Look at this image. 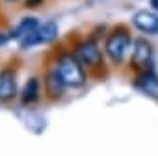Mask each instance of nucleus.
<instances>
[{"instance_id":"nucleus-1","label":"nucleus","mask_w":158,"mask_h":156,"mask_svg":"<svg viewBox=\"0 0 158 156\" xmlns=\"http://www.w3.org/2000/svg\"><path fill=\"white\" fill-rule=\"evenodd\" d=\"M56 72H58V76L61 78L63 86H67V88H80V86L86 82L84 67H82L80 60H78L76 56H73V54H63V56H60Z\"/></svg>"},{"instance_id":"nucleus-2","label":"nucleus","mask_w":158,"mask_h":156,"mask_svg":"<svg viewBox=\"0 0 158 156\" xmlns=\"http://www.w3.org/2000/svg\"><path fill=\"white\" fill-rule=\"evenodd\" d=\"M130 35L125 32V30H115L114 34H110V37L106 39V45H104V50L108 54V58L114 61V63H121L125 60V54L127 50L130 48Z\"/></svg>"},{"instance_id":"nucleus-3","label":"nucleus","mask_w":158,"mask_h":156,"mask_svg":"<svg viewBox=\"0 0 158 156\" xmlns=\"http://www.w3.org/2000/svg\"><path fill=\"white\" fill-rule=\"evenodd\" d=\"M56 37H58V26L56 23L50 21V23H45L43 26H37V30H34L24 39H21V47L28 48L34 45H47V43H52Z\"/></svg>"},{"instance_id":"nucleus-4","label":"nucleus","mask_w":158,"mask_h":156,"mask_svg":"<svg viewBox=\"0 0 158 156\" xmlns=\"http://www.w3.org/2000/svg\"><path fill=\"white\" fill-rule=\"evenodd\" d=\"M152 61V48L145 39H134L132 41V65L138 69L147 71L149 63Z\"/></svg>"},{"instance_id":"nucleus-5","label":"nucleus","mask_w":158,"mask_h":156,"mask_svg":"<svg viewBox=\"0 0 158 156\" xmlns=\"http://www.w3.org/2000/svg\"><path fill=\"white\" fill-rule=\"evenodd\" d=\"M76 58L80 60V63L88 65V67H97L102 61V54L101 48L93 43V41H84L76 47Z\"/></svg>"},{"instance_id":"nucleus-6","label":"nucleus","mask_w":158,"mask_h":156,"mask_svg":"<svg viewBox=\"0 0 158 156\" xmlns=\"http://www.w3.org/2000/svg\"><path fill=\"white\" fill-rule=\"evenodd\" d=\"M17 93V80L11 69L0 71V102H8Z\"/></svg>"},{"instance_id":"nucleus-7","label":"nucleus","mask_w":158,"mask_h":156,"mask_svg":"<svg viewBox=\"0 0 158 156\" xmlns=\"http://www.w3.org/2000/svg\"><path fill=\"white\" fill-rule=\"evenodd\" d=\"M134 26L143 34H158V15L151 11H138L134 15Z\"/></svg>"},{"instance_id":"nucleus-8","label":"nucleus","mask_w":158,"mask_h":156,"mask_svg":"<svg viewBox=\"0 0 158 156\" xmlns=\"http://www.w3.org/2000/svg\"><path fill=\"white\" fill-rule=\"evenodd\" d=\"M136 86H138V89H141L145 95H149V97H158V76L154 74V72H149V71H145L138 80H136Z\"/></svg>"},{"instance_id":"nucleus-9","label":"nucleus","mask_w":158,"mask_h":156,"mask_svg":"<svg viewBox=\"0 0 158 156\" xmlns=\"http://www.w3.org/2000/svg\"><path fill=\"white\" fill-rule=\"evenodd\" d=\"M37 21H35V17H24L19 24H17V28L11 32V35L10 37H13V39H24L28 34H32L34 30H37Z\"/></svg>"},{"instance_id":"nucleus-10","label":"nucleus","mask_w":158,"mask_h":156,"mask_svg":"<svg viewBox=\"0 0 158 156\" xmlns=\"http://www.w3.org/2000/svg\"><path fill=\"white\" fill-rule=\"evenodd\" d=\"M45 84H47V91H48V95L50 97H60L61 95V91H63V82H61V78L58 76V72L56 71H50L48 74H47V78H45Z\"/></svg>"},{"instance_id":"nucleus-11","label":"nucleus","mask_w":158,"mask_h":156,"mask_svg":"<svg viewBox=\"0 0 158 156\" xmlns=\"http://www.w3.org/2000/svg\"><path fill=\"white\" fill-rule=\"evenodd\" d=\"M21 99H23V104H32V102H35L39 99V82H37V78H30L26 82Z\"/></svg>"},{"instance_id":"nucleus-12","label":"nucleus","mask_w":158,"mask_h":156,"mask_svg":"<svg viewBox=\"0 0 158 156\" xmlns=\"http://www.w3.org/2000/svg\"><path fill=\"white\" fill-rule=\"evenodd\" d=\"M8 39H10V35H8V34L0 32V47H2V45H6V43H8Z\"/></svg>"},{"instance_id":"nucleus-13","label":"nucleus","mask_w":158,"mask_h":156,"mask_svg":"<svg viewBox=\"0 0 158 156\" xmlns=\"http://www.w3.org/2000/svg\"><path fill=\"white\" fill-rule=\"evenodd\" d=\"M39 4H41V0H26V6H30V8H35Z\"/></svg>"},{"instance_id":"nucleus-14","label":"nucleus","mask_w":158,"mask_h":156,"mask_svg":"<svg viewBox=\"0 0 158 156\" xmlns=\"http://www.w3.org/2000/svg\"><path fill=\"white\" fill-rule=\"evenodd\" d=\"M151 6H152V10L158 11V0H151Z\"/></svg>"}]
</instances>
